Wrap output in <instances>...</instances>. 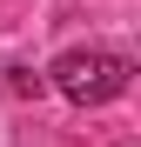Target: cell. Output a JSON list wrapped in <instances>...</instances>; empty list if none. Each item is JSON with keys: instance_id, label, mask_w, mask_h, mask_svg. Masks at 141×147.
<instances>
[{"instance_id": "obj_1", "label": "cell", "mask_w": 141, "mask_h": 147, "mask_svg": "<svg viewBox=\"0 0 141 147\" xmlns=\"http://www.w3.org/2000/svg\"><path fill=\"white\" fill-rule=\"evenodd\" d=\"M47 80H54L74 107H108L114 94H128L134 67H128L121 54H108V47H67V54L47 67Z\"/></svg>"}]
</instances>
